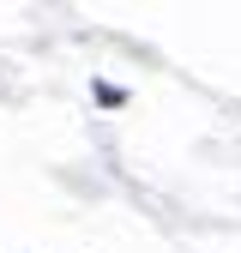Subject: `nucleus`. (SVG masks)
<instances>
[{"mask_svg":"<svg viewBox=\"0 0 241 253\" xmlns=\"http://www.w3.org/2000/svg\"><path fill=\"white\" fill-rule=\"evenodd\" d=\"M90 103H97V109H127V90L109 84V79H97V84H90Z\"/></svg>","mask_w":241,"mask_h":253,"instance_id":"1","label":"nucleus"}]
</instances>
